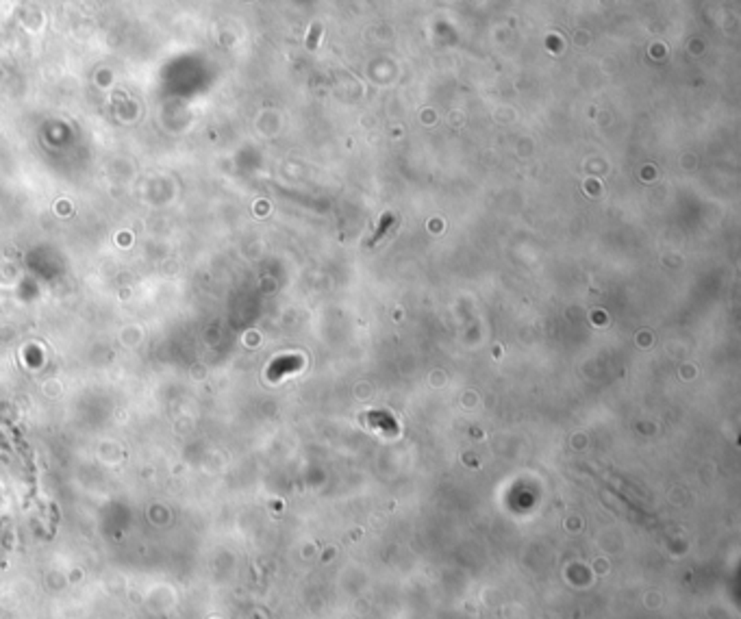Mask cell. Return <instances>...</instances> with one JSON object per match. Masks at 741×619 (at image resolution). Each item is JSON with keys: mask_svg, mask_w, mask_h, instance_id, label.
Returning <instances> with one entry per match:
<instances>
[{"mask_svg": "<svg viewBox=\"0 0 741 619\" xmlns=\"http://www.w3.org/2000/svg\"><path fill=\"white\" fill-rule=\"evenodd\" d=\"M392 224H394V215H392V213H385V215H383V220H380V226H378V230L374 233V237H372V241H369V243H372V246H374L376 241H380V237H383L385 233H387V228H389Z\"/></svg>", "mask_w": 741, "mask_h": 619, "instance_id": "obj_1", "label": "cell"}, {"mask_svg": "<svg viewBox=\"0 0 741 619\" xmlns=\"http://www.w3.org/2000/svg\"><path fill=\"white\" fill-rule=\"evenodd\" d=\"M320 31H322V26H320V24H316V26H313V31H311V37H309V48H316Z\"/></svg>", "mask_w": 741, "mask_h": 619, "instance_id": "obj_2", "label": "cell"}]
</instances>
